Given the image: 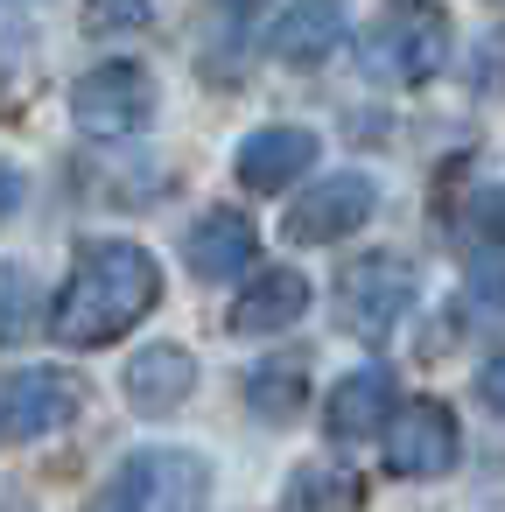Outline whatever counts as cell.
Returning a JSON list of instances; mask_svg holds the SVG:
<instances>
[{
  "instance_id": "6da1fadb",
  "label": "cell",
  "mask_w": 505,
  "mask_h": 512,
  "mask_svg": "<svg viewBox=\"0 0 505 512\" xmlns=\"http://www.w3.org/2000/svg\"><path fill=\"white\" fill-rule=\"evenodd\" d=\"M155 302H162V267H155V253L134 246V239H92V246L71 260L57 302H50V337H57L64 351H106V344H120Z\"/></svg>"
},
{
  "instance_id": "7a4b0ae2",
  "label": "cell",
  "mask_w": 505,
  "mask_h": 512,
  "mask_svg": "<svg viewBox=\"0 0 505 512\" xmlns=\"http://www.w3.org/2000/svg\"><path fill=\"white\" fill-rule=\"evenodd\" d=\"M358 64H365L372 85H393V92H414V85L442 78L449 15L435 0H393V8H379V22L358 36Z\"/></svg>"
},
{
  "instance_id": "3957f363",
  "label": "cell",
  "mask_w": 505,
  "mask_h": 512,
  "mask_svg": "<svg viewBox=\"0 0 505 512\" xmlns=\"http://www.w3.org/2000/svg\"><path fill=\"white\" fill-rule=\"evenodd\" d=\"M85 512H211V463L197 449H134L120 470L92 491Z\"/></svg>"
},
{
  "instance_id": "277c9868",
  "label": "cell",
  "mask_w": 505,
  "mask_h": 512,
  "mask_svg": "<svg viewBox=\"0 0 505 512\" xmlns=\"http://www.w3.org/2000/svg\"><path fill=\"white\" fill-rule=\"evenodd\" d=\"M407 309H414V267L400 253H365L337 274V323L358 344H386Z\"/></svg>"
},
{
  "instance_id": "5b68a950",
  "label": "cell",
  "mask_w": 505,
  "mask_h": 512,
  "mask_svg": "<svg viewBox=\"0 0 505 512\" xmlns=\"http://www.w3.org/2000/svg\"><path fill=\"white\" fill-rule=\"evenodd\" d=\"M71 120L92 141H134L155 120V78L141 64H99L71 85Z\"/></svg>"
},
{
  "instance_id": "8992f818",
  "label": "cell",
  "mask_w": 505,
  "mask_h": 512,
  "mask_svg": "<svg viewBox=\"0 0 505 512\" xmlns=\"http://www.w3.org/2000/svg\"><path fill=\"white\" fill-rule=\"evenodd\" d=\"M372 211H379V183L358 176V169H344V176L309 183V190L288 204L281 232H288V246H337V239H351L358 225H372Z\"/></svg>"
},
{
  "instance_id": "52a82bcc",
  "label": "cell",
  "mask_w": 505,
  "mask_h": 512,
  "mask_svg": "<svg viewBox=\"0 0 505 512\" xmlns=\"http://www.w3.org/2000/svg\"><path fill=\"white\" fill-rule=\"evenodd\" d=\"M456 456H463V428H456V414L442 407V400H393V414H386V470L393 477H449L456 470Z\"/></svg>"
},
{
  "instance_id": "ba28073f",
  "label": "cell",
  "mask_w": 505,
  "mask_h": 512,
  "mask_svg": "<svg viewBox=\"0 0 505 512\" xmlns=\"http://www.w3.org/2000/svg\"><path fill=\"white\" fill-rule=\"evenodd\" d=\"M85 414V386L57 365H29L15 379H0V435L8 442H43Z\"/></svg>"
},
{
  "instance_id": "9c48e42d",
  "label": "cell",
  "mask_w": 505,
  "mask_h": 512,
  "mask_svg": "<svg viewBox=\"0 0 505 512\" xmlns=\"http://www.w3.org/2000/svg\"><path fill=\"white\" fill-rule=\"evenodd\" d=\"M316 155H323V141H316L309 127H260V134L239 141L232 176H239V190L274 197V190H295V183L316 169Z\"/></svg>"
},
{
  "instance_id": "30bf717a",
  "label": "cell",
  "mask_w": 505,
  "mask_h": 512,
  "mask_svg": "<svg viewBox=\"0 0 505 512\" xmlns=\"http://www.w3.org/2000/svg\"><path fill=\"white\" fill-rule=\"evenodd\" d=\"M302 316H309V274H295V267H260L239 288V302L225 309V323L239 337H274V330H295Z\"/></svg>"
},
{
  "instance_id": "8fae6325",
  "label": "cell",
  "mask_w": 505,
  "mask_h": 512,
  "mask_svg": "<svg viewBox=\"0 0 505 512\" xmlns=\"http://www.w3.org/2000/svg\"><path fill=\"white\" fill-rule=\"evenodd\" d=\"M344 29H351L344 22V0H288L274 36H267V50L281 64H295V71H316V64H330L344 50Z\"/></svg>"
},
{
  "instance_id": "7c38bea8",
  "label": "cell",
  "mask_w": 505,
  "mask_h": 512,
  "mask_svg": "<svg viewBox=\"0 0 505 512\" xmlns=\"http://www.w3.org/2000/svg\"><path fill=\"white\" fill-rule=\"evenodd\" d=\"M253 253H260V232L246 211H204L183 239V260L197 281H239L253 267Z\"/></svg>"
},
{
  "instance_id": "4fadbf2b",
  "label": "cell",
  "mask_w": 505,
  "mask_h": 512,
  "mask_svg": "<svg viewBox=\"0 0 505 512\" xmlns=\"http://www.w3.org/2000/svg\"><path fill=\"white\" fill-rule=\"evenodd\" d=\"M120 393L141 414H169V407H183L197 393V358L183 344H141L127 358V372H120Z\"/></svg>"
},
{
  "instance_id": "5bb4252c",
  "label": "cell",
  "mask_w": 505,
  "mask_h": 512,
  "mask_svg": "<svg viewBox=\"0 0 505 512\" xmlns=\"http://www.w3.org/2000/svg\"><path fill=\"white\" fill-rule=\"evenodd\" d=\"M386 414H393V372H386V365H358L351 379L330 386V400H323V435H330V442H365V435L386 428Z\"/></svg>"
},
{
  "instance_id": "9a60e30c",
  "label": "cell",
  "mask_w": 505,
  "mask_h": 512,
  "mask_svg": "<svg viewBox=\"0 0 505 512\" xmlns=\"http://www.w3.org/2000/svg\"><path fill=\"white\" fill-rule=\"evenodd\" d=\"M246 400H253L260 421H295L302 400H309V365H302V358H267V365H253Z\"/></svg>"
},
{
  "instance_id": "2e32d148",
  "label": "cell",
  "mask_w": 505,
  "mask_h": 512,
  "mask_svg": "<svg viewBox=\"0 0 505 512\" xmlns=\"http://www.w3.org/2000/svg\"><path fill=\"white\" fill-rule=\"evenodd\" d=\"M358 505V477L330 470V463H302L288 484V512H351Z\"/></svg>"
},
{
  "instance_id": "e0dca14e",
  "label": "cell",
  "mask_w": 505,
  "mask_h": 512,
  "mask_svg": "<svg viewBox=\"0 0 505 512\" xmlns=\"http://www.w3.org/2000/svg\"><path fill=\"white\" fill-rule=\"evenodd\" d=\"M463 281H470V302H477V309H491V316L505 309V232H491V239L470 246Z\"/></svg>"
},
{
  "instance_id": "ac0fdd59",
  "label": "cell",
  "mask_w": 505,
  "mask_h": 512,
  "mask_svg": "<svg viewBox=\"0 0 505 512\" xmlns=\"http://www.w3.org/2000/svg\"><path fill=\"white\" fill-rule=\"evenodd\" d=\"M36 281L22 274V267H0V344H22L29 337V323H36Z\"/></svg>"
},
{
  "instance_id": "d6986e66",
  "label": "cell",
  "mask_w": 505,
  "mask_h": 512,
  "mask_svg": "<svg viewBox=\"0 0 505 512\" xmlns=\"http://www.w3.org/2000/svg\"><path fill=\"white\" fill-rule=\"evenodd\" d=\"M155 22V0H85V29L92 36H134Z\"/></svg>"
},
{
  "instance_id": "ffe728a7",
  "label": "cell",
  "mask_w": 505,
  "mask_h": 512,
  "mask_svg": "<svg viewBox=\"0 0 505 512\" xmlns=\"http://www.w3.org/2000/svg\"><path fill=\"white\" fill-rule=\"evenodd\" d=\"M477 400H484V407H498V414H505V351H498V358H491V365H484V372H477Z\"/></svg>"
},
{
  "instance_id": "44dd1931",
  "label": "cell",
  "mask_w": 505,
  "mask_h": 512,
  "mask_svg": "<svg viewBox=\"0 0 505 512\" xmlns=\"http://www.w3.org/2000/svg\"><path fill=\"white\" fill-rule=\"evenodd\" d=\"M15 211H22V176H15L8 162H0V225H8Z\"/></svg>"
},
{
  "instance_id": "7402d4cb",
  "label": "cell",
  "mask_w": 505,
  "mask_h": 512,
  "mask_svg": "<svg viewBox=\"0 0 505 512\" xmlns=\"http://www.w3.org/2000/svg\"><path fill=\"white\" fill-rule=\"evenodd\" d=\"M239 8H246V0H239Z\"/></svg>"
}]
</instances>
